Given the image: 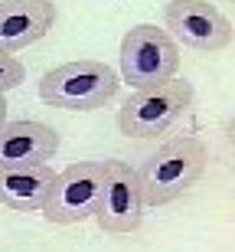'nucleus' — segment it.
Here are the masks:
<instances>
[{
	"instance_id": "1",
	"label": "nucleus",
	"mask_w": 235,
	"mask_h": 252,
	"mask_svg": "<svg viewBox=\"0 0 235 252\" xmlns=\"http://www.w3.org/2000/svg\"><path fill=\"white\" fill-rule=\"evenodd\" d=\"M209 151L199 138H170L137 167L147 206H167L183 196L206 170Z\"/></svg>"
},
{
	"instance_id": "2",
	"label": "nucleus",
	"mask_w": 235,
	"mask_h": 252,
	"mask_svg": "<svg viewBox=\"0 0 235 252\" xmlns=\"http://www.w3.org/2000/svg\"><path fill=\"white\" fill-rule=\"evenodd\" d=\"M118 72L98 59H76L49 69L39 79V98L66 112H95L118 95Z\"/></svg>"
},
{
	"instance_id": "3",
	"label": "nucleus",
	"mask_w": 235,
	"mask_h": 252,
	"mask_svg": "<svg viewBox=\"0 0 235 252\" xmlns=\"http://www.w3.org/2000/svg\"><path fill=\"white\" fill-rule=\"evenodd\" d=\"M193 105V82L170 79V82L137 89L118 112V128L128 138H157L167 134Z\"/></svg>"
},
{
	"instance_id": "4",
	"label": "nucleus",
	"mask_w": 235,
	"mask_h": 252,
	"mask_svg": "<svg viewBox=\"0 0 235 252\" xmlns=\"http://www.w3.org/2000/svg\"><path fill=\"white\" fill-rule=\"evenodd\" d=\"M180 72V43L157 23H137L121 39V79L134 89L170 82Z\"/></svg>"
},
{
	"instance_id": "5",
	"label": "nucleus",
	"mask_w": 235,
	"mask_h": 252,
	"mask_svg": "<svg viewBox=\"0 0 235 252\" xmlns=\"http://www.w3.org/2000/svg\"><path fill=\"white\" fill-rule=\"evenodd\" d=\"M104 190V160H82L69 164L62 174L52 177V187L46 193V203L39 213L56 226L82 223L98 213Z\"/></svg>"
},
{
	"instance_id": "6",
	"label": "nucleus",
	"mask_w": 235,
	"mask_h": 252,
	"mask_svg": "<svg viewBox=\"0 0 235 252\" xmlns=\"http://www.w3.org/2000/svg\"><path fill=\"white\" fill-rule=\"evenodd\" d=\"M167 33L196 53H219L232 43L235 27L209 0H170L163 10Z\"/></svg>"
},
{
	"instance_id": "7",
	"label": "nucleus",
	"mask_w": 235,
	"mask_h": 252,
	"mask_svg": "<svg viewBox=\"0 0 235 252\" xmlns=\"http://www.w3.org/2000/svg\"><path fill=\"white\" fill-rule=\"evenodd\" d=\"M144 187L131 164L104 160V190L98 203V229L102 233H134L144 223Z\"/></svg>"
},
{
	"instance_id": "8",
	"label": "nucleus",
	"mask_w": 235,
	"mask_h": 252,
	"mask_svg": "<svg viewBox=\"0 0 235 252\" xmlns=\"http://www.w3.org/2000/svg\"><path fill=\"white\" fill-rule=\"evenodd\" d=\"M56 23L52 0H0V53H20Z\"/></svg>"
},
{
	"instance_id": "9",
	"label": "nucleus",
	"mask_w": 235,
	"mask_h": 252,
	"mask_svg": "<svg viewBox=\"0 0 235 252\" xmlns=\"http://www.w3.org/2000/svg\"><path fill=\"white\" fill-rule=\"evenodd\" d=\"M59 151V131L43 122H3L0 128V167H36Z\"/></svg>"
},
{
	"instance_id": "10",
	"label": "nucleus",
	"mask_w": 235,
	"mask_h": 252,
	"mask_svg": "<svg viewBox=\"0 0 235 252\" xmlns=\"http://www.w3.org/2000/svg\"><path fill=\"white\" fill-rule=\"evenodd\" d=\"M52 167H0V203L17 213H39L46 203V193L52 187Z\"/></svg>"
},
{
	"instance_id": "11",
	"label": "nucleus",
	"mask_w": 235,
	"mask_h": 252,
	"mask_svg": "<svg viewBox=\"0 0 235 252\" xmlns=\"http://www.w3.org/2000/svg\"><path fill=\"white\" fill-rule=\"evenodd\" d=\"M23 79H26L23 63H20L13 53H0V95L10 92V89H17Z\"/></svg>"
},
{
	"instance_id": "12",
	"label": "nucleus",
	"mask_w": 235,
	"mask_h": 252,
	"mask_svg": "<svg viewBox=\"0 0 235 252\" xmlns=\"http://www.w3.org/2000/svg\"><path fill=\"white\" fill-rule=\"evenodd\" d=\"M3 122H7V98L0 95V128H3Z\"/></svg>"
},
{
	"instance_id": "13",
	"label": "nucleus",
	"mask_w": 235,
	"mask_h": 252,
	"mask_svg": "<svg viewBox=\"0 0 235 252\" xmlns=\"http://www.w3.org/2000/svg\"><path fill=\"white\" fill-rule=\"evenodd\" d=\"M226 134H229V144H232V148H235V118H232V122H229Z\"/></svg>"
},
{
	"instance_id": "14",
	"label": "nucleus",
	"mask_w": 235,
	"mask_h": 252,
	"mask_svg": "<svg viewBox=\"0 0 235 252\" xmlns=\"http://www.w3.org/2000/svg\"><path fill=\"white\" fill-rule=\"evenodd\" d=\"M232 39H235V33H232Z\"/></svg>"
},
{
	"instance_id": "15",
	"label": "nucleus",
	"mask_w": 235,
	"mask_h": 252,
	"mask_svg": "<svg viewBox=\"0 0 235 252\" xmlns=\"http://www.w3.org/2000/svg\"><path fill=\"white\" fill-rule=\"evenodd\" d=\"M232 3H235V0H232Z\"/></svg>"
}]
</instances>
